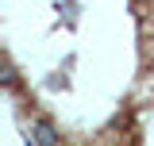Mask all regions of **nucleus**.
Segmentation results:
<instances>
[{
    "mask_svg": "<svg viewBox=\"0 0 154 146\" xmlns=\"http://www.w3.org/2000/svg\"><path fill=\"white\" fill-rule=\"evenodd\" d=\"M31 135H35V142H38V146H58V142H62L58 127L46 119V115H35V123H31Z\"/></svg>",
    "mask_w": 154,
    "mask_h": 146,
    "instance_id": "f257e3e1",
    "label": "nucleus"
}]
</instances>
